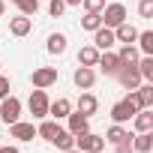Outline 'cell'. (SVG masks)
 <instances>
[{
    "mask_svg": "<svg viewBox=\"0 0 153 153\" xmlns=\"http://www.w3.org/2000/svg\"><path fill=\"white\" fill-rule=\"evenodd\" d=\"M135 111H138V105H135V99H132V93H129L126 99H120V102L111 105V120H114V123H129V120L135 117Z\"/></svg>",
    "mask_w": 153,
    "mask_h": 153,
    "instance_id": "cell-1",
    "label": "cell"
},
{
    "mask_svg": "<svg viewBox=\"0 0 153 153\" xmlns=\"http://www.w3.org/2000/svg\"><path fill=\"white\" fill-rule=\"evenodd\" d=\"M0 120H3L6 126H12L15 120H21V99L18 96H6V99H0Z\"/></svg>",
    "mask_w": 153,
    "mask_h": 153,
    "instance_id": "cell-2",
    "label": "cell"
},
{
    "mask_svg": "<svg viewBox=\"0 0 153 153\" xmlns=\"http://www.w3.org/2000/svg\"><path fill=\"white\" fill-rule=\"evenodd\" d=\"M75 147H78L81 153H102L105 138L96 135V132H84V135H75Z\"/></svg>",
    "mask_w": 153,
    "mask_h": 153,
    "instance_id": "cell-3",
    "label": "cell"
},
{
    "mask_svg": "<svg viewBox=\"0 0 153 153\" xmlns=\"http://www.w3.org/2000/svg\"><path fill=\"white\" fill-rule=\"evenodd\" d=\"M99 15H102V24L114 30L117 24L126 21V6H123V3H105V9H102Z\"/></svg>",
    "mask_w": 153,
    "mask_h": 153,
    "instance_id": "cell-4",
    "label": "cell"
},
{
    "mask_svg": "<svg viewBox=\"0 0 153 153\" xmlns=\"http://www.w3.org/2000/svg\"><path fill=\"white\" fill-rule=\"evenodd\" d=\"M48 102H51L48 93L36 87V90L30 93V99H27V108H30V114H33L36 120H42V117H48Z\"/></svg>",
    "mask_w": 153,
    "mask_h": 153,
    "instance_id": "cell-5",
    "label": "cell"
},
{
    "mask_svg": "<svg viewBox=\"0 0 153 153\" xmlns=\"http://www.w3.org/2000/svg\"><path fill=\"white\" fill-rule=\"evenodd\" d=\"M33 87H39V90H48L51 84H57V69L54 66H39V69H33Z\"/></svg>",
    "mask_w": 153,
    "mask_h": 153,
    "instance_id": "cell-6",
    "label": "cell"
},
{
    "mask_svg": "<svg viewBox=\"0 0 153 153\" xmlns=\"http://www.w3.org/2000/svg\"><path fill=\"white\" fill-rule=\"evenodd\" d=\"M93 45H96L99 51H111V48L117 45L114 30H111V27H105V24H102V27H96V30H93Z\"/></svg>",
    "mask_w": 153,
    "mask_h": 153,
    "instance_id": "cell-7",
    "label": "cell"
},
{
    "mask_svg": "<svg viewBox=\"0 0 153 153\" xmlns=\"http://www.w3.org/2000/svg\"><path fill=\"white\" fill-rule=\"evenodd\" d=\"M96 66H99L105 75H117L123 63H120V57H117L114 51H99V60H96Z\"/></svg>",
    "mask_w": 153,
    "mask_h": 153,
    "instance_id": "cell-8",
    "label": "cell"
},
{
    "mask_svg": "<svg viewBox=\"0 0 153 153\" xmlns=\"http://www.w3.org/2000/svg\"><path fill=\"white\" fill-rule=\"evenodd\" d=\"M72 81H75V87L90 90V87L96 84V72H93V66H78V69H75V75H72Z\"/></svg>",
    "mask_w": 153,
    "mask_h": 153,
    "instance_id": "cell-9",
    "label": "cell"
},
{
    "mask_svg": "<svg viewBox=\"0 0 153 153\" xmlns=\"http://www.w3.org/2000/svg\"><path fill=\"white\" fill-rule=\"evenodd\" d=\"M138 108H153V84H138L135 90H129Z\"/></svg>",
    "mask_w": 153,
    "mask_h": 153,
    "instance_id": "cell-10",
    "label": "cell"
},
{
    "mask_svg": "<svg viewBox=\"0 0 153 153\" xmlns=\"http://www.w3.org/2000/svg\"><path fill=\"white\" fill-rule=\"evenodd\" d=\"M9 135L18 138V141H33V138H36V126H33V123H24V120H15V123L9 126Z\"/></svg>",
    "mask_w": 153,
    "mask_h": 153,
    "instance_id": "cell-11",
    "label": "cell"
},
{
    "mask_svg": "<svg viewBox=\"0 0 153 153\" xmlns=\"http://www.w3.org/2000/svg\"><path fill=\"white\" fill-rule=\"evenodd\" d=\"M117 81H120L126 90H135V87L141 84V75H138V69H135V66H120V72H117Z\"/></svg>",
    "mask_w": 153,
    "mask_h": 153,
    "instance_id": "cell-12",
    "label": "cell"
},
{
    "mask_svg": "<svg viewBox=\"0 0 153 153\" xmlns=\"http://www.w3.org/2000/svg\"><path fill=\"white\" fill-rule=\"evenodd\" d=\"M66 120H69V132H72V135H84V132H90V117H84L81 111H75V114L69 111Z\"/></svg>",
    "mask_w": 153,
    "mask_h": 153,
    "instance_id": "cell-13",
    "label": "cell"
},
{
    "mask_svg": "<svg viewBox=\"0 0 153 153\" xmlns=\"http://www.w3.org/2000/svg\"><path fill=\"white\" fill-rule=\"evenodd\" d=\"M30 27H33L30 15H15V18H9V33H12V36H27Z\"/></svg>",
    "mask_w": 153,
    "mask_h": 153,
    "instance_id": "cell-14",
    "label": "cell"
},
{
    "mask_svg": "<svg viewBox=\"0 0 153 153\" xmlns=\"http://www.w3.org/2000/svg\"><path fill=\"white\" fill-rule=\"evenodd\" d=\"M69 111H72V102H69L66 96H60V99L48 102V114H51V117H57V120H66V117H69Z\"/></svg>",
    "mask_w": 153,
    "mask_h": 153,
    "instance_id": "cell-15",
    "label": "cell"
},
{
    "mask_svg": "<svg viewBox=\"0 0 153 153\" xmlns=\"http://www.w3.org/2000/svg\"><path fill=\"white\" fill-rule=\"evenodd\" d=\"M108 144H120V141H132V132L129 129H123V123H114V126H108V132L102 135Z\"/></svg>",
    "mask_w": 153,
    "mask_h": 153,
    "instance_id": "cell-16",
    "label": "cell"
},
{
    "mask_svg": "<svg viewBox=\"0 0 153 153\" xmlns=\"http://www.w3.org/2000/svg\"><path fill=\"white\" fill-rule=\"evenodd\" d=\"M78 111H81L84 117H93V114L99 111V99H96L93 93H81V96H78Z\"/></svg>",
    "mask_w": 153,
    "mask_h": 153,
    "instance_id": "cell-17",
    "label": "cell"
},
{
    "mask_svg": "<svg viewBox=\"0 0 153 153\" xmlns=\"http://www.w3.org/2000/svg\"><path fill=\"white\" fill-rule=\"evenodd\" d=\"M132 123H135L138 132H150V129H153V111H150V108H138L135 117H132Z\"/></svg>",
    "mask_w": 153,
    "mask_h": 153,
    "instance_id": "cell-18",
    "label": "cell"
},
{
    "mask_svg": "<svg viewBox=\"0 0 153 153\" xmlns=\"http://www.w3.org/2000/svg\"><path fill=\"white\" fill-rule=\"evenodd\" d=\"M132 150H135V153H150V150H153V129L132 135Z\"/></svg>",
    "mask_w": 153,
    "mask_h": 153,
    "instance_id": "cell-19",
    "label": "cell"
},
{
    "mask_svg": "<svg viewBox=\"0 0 153 153\" xmlns=\"http://www.w3.org/2000/svg\"><path fill=\"white\" fill-rule=\"evenodd\" d=\"M135 36H138V30H135L129 21H123V24H117V27H114V39H117V42H123V45L135 42Z\"/></svg>",
    "mask_w": 153,
    "mask_h": 153,
    "instance_id": "cell-20",
    "label": "cell"
},
{
    "mask_svg": "<svg viewBox=\"0 0 153 153\" xmlns=\"http://www.w3.org/2000/svg\"><path fill=\"white\" fill-rule=\"evenodd\" d=\"M117 57H120V63H123V66H135V63H138V57H141V51L129 42V45H123V48L117 51Z\"/></svg>",
    "mask_w": 153,
    "mask_h": 153,
    "instance_id": "cell-21",
    "label": "cell"
},
{
    "mask_svg": "<svg viewBox=\"0 0 153 153\" xmlns=\"http://www.w3.org/2000/svg\"><path fill=\"white\" fill-rule=\"evenodd\" d=\"M51 144H54L57 150H63V153H66V150H72V147H75V135H72L69 129H60V132L54 135V141H51Z\"/></svg>",
    "mask_w": 153,
    "mask_h": 153,
    "instance_id": "cell-22",
    "label": "cell"
},
{
    "mask_svg": "<svg viewBox=\"0 0 153 153\" xmlns=\"http://www.w3.org/2000/svg\"><path fill=\"white\" fill-rule=\"evenodd\" d=\"M96 60H99V48L96 45H84L78 51V63L81 66H96Z\"/></svg>",
    "mask_w": 153,
    "mask_h": 153,
    "instance_id": "cell-23",
    "label": "cell"
},
{
    "mask_svg": "<svg viewBox=\"0 0 153 153\" xmlns=\"http://www.w3.org/2000/svg\"><path fill=\"white\" fill-rule=\"evenodd\" d=\"M57 132H60V126H57L54 120H45V117H42V123L36 126V135H39V138H45V141H54V135H57Z\"/></svg>",
    "mask_w": 153,
    "mask_h": 153,
    "instance_id": "cell-24",
    "label": "cell"
},
{
    "mask_svg": "<svg viewBox=\"0 0 153 153\" xmlns=\"http://www.w3.org/2000/svg\"><path fill=\"white\" fill-rule=\"evenodd\" d=\"M45 48H48V54H63L66 51V36L63 33H51L48 42H45Z\"/></svg>",
    "mask_w": 153,
    "mask_h": 153,
    "instance_id": "cell-25",
    "label": "cell"
},
{
    "mask_svg": "<svg viewBox=\"0 0 153 153\" xmlns=\"http://www.w3.org/2000/svg\"><path fill=\"white\" fill-rule=\"evenodd\" d=\"M135 42H138V51L141 54H153V30H141L135 36Z\"/></svg>",
    "mask_w": 153,
    "mask_h": 153,
    "instance_id": "cell-26",
    "label": "cell"
},
{
    "mask_svg": "<svg viewBox=\"0 0 153 153\" xmlns=\"http://www.w3.org/2000/svg\"><path fill=\"white\" fill-rule=\"evenodd\" d=\"M81 27L93 33L96 27H102V15H99V12H84V18H81Z\"/></svg>",
    "mask_w": 153,
    "mask_h": 153,
    "instance_id": "cell-27",
    "label": "cell"
},
{
    "mask_svg": "<svg viewBox=\"0 0 153 153\" xmlns=\"http://www.w3.org/2000/svg\"><path fill=\"white\" fill-rule=\"evenodd\" d=\"M15 3H18L21 15H36V9H39V0H15Z\"/></svg>",
    "mask_w": 153,
    "mask_h": 153,
    "instance_id": "cell-28",
    "label": "cell"
},
{
    "mask_svg": "<svg viewBox=\"0 0 153 153\" xmlns=\"http://www.w3.org/2000/svg\"><path fill=\"white\" fill-rule=\"evenodd\" d=\"M138 15L141 18H150L153 15V0H138Z\"/></svg>",
    "mask_w": 153,
    "mask_h": 153,
    "instance_id": "cell-29",
    "label": "cell"
},
{
    "mask_svg": "<svg viewBox=\"0 0 153 153\" xmlns=\"http://www.w3.org/2000/svg\"><path fill=\"white\" fill-rule=\"evenodd\" d=\"M81 3H84L87 12H102L105 9V0H81Z\"/></svg>",
    "mask_w": 153,
    "mask_h": 153,
    "instance_id": "cell-30",
    "label": "cell"
},
{
    "mask_svg": "<svg viewBox=\"0 0 153 153\" xmlns=\"http://www.w3.org/2000/svg\"><path fill=\"white\" fill-rule=\"evenodd\" d=\"M63 9H66L63 0H51V3H48V12H51L54 18H60V15H63Z\"/></svg>",
    "mask_w": 153,
    "mask_h": 153,
    "instance_id": "cell-31",
    "label": "cell"
},
{
    "mask_svg": "<svg viewBox=\"0 0 153 153\" xmlns=\"http://www.w3.org/2000/svg\"><path fill=\"white\" fill-rule=\"evenodd\" d=\"M6 96H9V78L0 75V99H6Z\"/></svg>",
    "mask_w": 153,
    "mask_h": 153,
    "instance_id": "cell-32",
    "label": "cell"
},
{
    "mask_svg": "<svg viewBox=\"0 0 153 153\" xmlns=\"http://www.w3.org/2000/svg\"><path fill=\"white\" fill-rule=\"evenodd\" d=\"M114 153H135V150H132V141H120V144H114Z\"/></svg>",
    "mask_w": 153,
    "mask_h": 153,
    "instance_id": "cell-33",
    "label": "cell"
},
{
    "mask_svg": "<svg viewBox=\"0 0 153 153\" xmlns=\"http://www.w3.org/2000/svg\"><path fill=\"white\" fill-rule=\"evenodd\" d=\"M0 153H18V147H0Z\"/></svg>",
    "mask_w": 153,
    "mask_h": 153,
    "instance_id": "cell-34",
    "label": "cell"
},
{
    "mask_svg": "<svg viewBox=\"0 0 153 153\" xmlns=\"http://www.w3.org/2000/svg\"><path fill=\"white\" fill-rule=\"evenodd\" d=\"M66 6H81V0H63Z\"/></svg>",
    "mask_w": 153,
    "mask_h": 153,
    "instance_id": "cell-35",
    "label": "cell"
},
{
    "mask_svg": "<svg viewBox=\"0 0 153 153\" xmlns=\"http://www.w3.org/2000/svg\"><path fill=\"white\" fill-rule=\"evenodd\" d=\"M3 9H6V3H3V0H0V15H3Z\"/></svg>",
    "mask_w": 153,
    "mask_h": 153,
    "instance_id": "cell-36",
    "label": "cell"
},
{
    "mask_svg": "<svg viewBox=\"0 0 153 153\" xmlns=\"http://www.w3.org/2000/svg\"><path fill=\"white\" fill-rule=\"evenodd\" d=\"M66 153H81V150H78V147H72V150H66Z\"/></svg>",
    "mask_w": 153,
    "mask_h": 153,
    "instance_id": "cell-37",
    "label": "cell"
},
{
    "mask_svg": "<svg viewBox=\"0 0 153 153\" xmlns=\"http://www.w3.org/2000/svg\"><path fill=\"white\" fill-rule=\"evenodd\" d=\"M12 3H15V0H12Z\"/></svg>",
    "mask_w": 153,
    "mask_h": 153,
    "instance_id": "cell-38",
    "label": "cell"
}]
</instances>
